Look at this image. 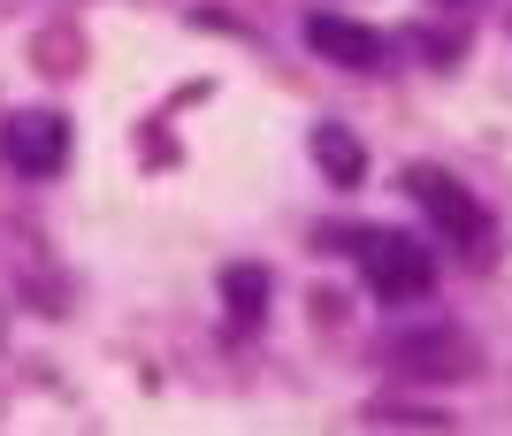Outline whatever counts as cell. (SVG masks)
<instances>
[{
	"label": "cell",
	"instance_id": "6",
	"mask_svg": "<svg viewBox=\"0 0 512 436\" xmlns=\"http://www.w3.org/2000/svg\"><path fill=\"white\" fill-rule=\"evenodd\" d=\"M390 360H398V368H413V375H459V368H474V352L459 345V337H398V345H390Z\"/></svg>",
	"mask_w": 512,
	"mask_h": 436
},
{
	"label": "cell",
	"instance_id": "2",
	"mask_svg": "<svg viewBox=\"0 0 512 436\" xmlns=\"http://www.w3.org/2000/svg\"><path fill=\"white\" fill-rule=\"evenodd\" d=\"M406 192L428 207V222H436V230H444L459 253H474V261H490V253H497V222L474 207L467 184H451L444 169H413V176H406Z\"/></svg>",
	"mask_w": 512,
	"mask_h": 436
},
{
	"label": "cell",
	"instance_id": "1",
	"mask_svg": "<svg viewBox=\"0 0 512 436\" xmlns=\"http://www.w3.org/2000/svg\"><path fill=\"white\" fill-rule=\"evenodd\" d=\"M321 245H344L383 306H406V299L436 291V253L421 238H406V230H321Z\"/></svg>",
	"mask_w": 512,
	"mask_h": 436
},
{
	"label": "cell",
	"instance_id": "3",
	"mask_svg": "<svg viewBox=\"0 0 512 436\" xmlns=\"http://www.w3.org/2000/svg\"><path fill=\"white\" fill-rule=\"evenodd\" d=\"M0 153H8V169H23V176H54L69 161V123L54 108L8 115V123H0Z\"/></svg>",
	"mask_w": 512,
	"mask_h": 436
},
{
	"label": "cell",
	"instance_id": "7",
	"mask_svg": "<svg viewBox=\"0 0 512 436\" xmlns=\"http://www.w3.org/2000/svg\"><path fill=\"white\" fill-rule=\"evenodd\" d=\"M314 161H321L329 176H337L344 192H352V184L367 176V161H360V138H352V131H337V123H329V131H314Z\"/></svg>",
	"mask_w": 512,
	"mask_h": 436
},
{
	"label": "cell",
	"instance_id": "4",
	"mask_svg": "<svg viewBox=\"0 0 512 436\" xmlns=\"http://www.w3.org/2000/svg\"><path fill=\"white\" fill-rule=\"evenodd\" d=\"M306 46L337 69H383L390 62V39L375 23H352V16H306Z\"/></svg>",
	"mask_w": 512,
	"mask_h": 436
},
{
	"label": "cell",
	"instance_id": "5",
	"mask_svg": "<svg viewBox=\"0 0 512 436\" xmlns=\"http://www.w3.org/2000/svg\"><path fill=\"white\" fill-rule=\"evenodd\" d=\"M222 306H230V337H253L260 314H268V268H253V261L222 268Z\"/></svg>",
	"mask_w": 512,
	"mask_h": 436
}]
</instances>
